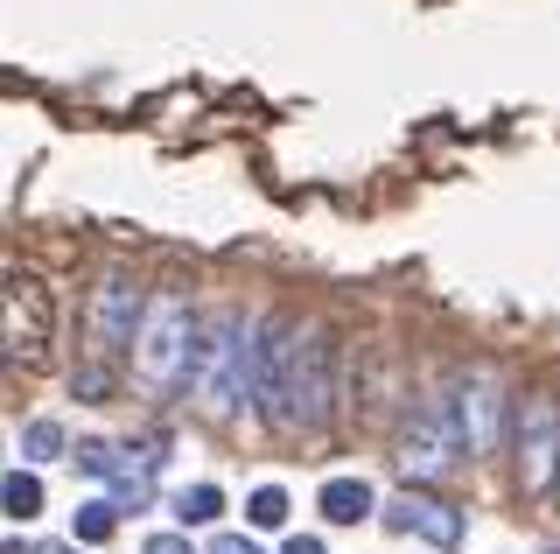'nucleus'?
Returning <instances> with one entry per match:
<instances>
[{
  "instance_id": "obj_13",
  "label": "nucleus",
  "mask_w": 560,
  "mask_h": 554,
  "mask_svg": "<svg viewBox=\"0 0 560 554\" xmlns=\"http://www.w3.org/2000/svg\"><path fill=\"white\" fill-rule=\"evenodd\" d=\"M175 512H183V527H210V519L224 512V492L218 484H189V492L175 498Z\"/></svg>"
},
{
  "instance_id": "obj_19",
  "label": "nucleus",
  "mask_w": 560,
  "mask_h": 554,
  "mask_svg": "<svg viewBox=\"0 0 560 554\" xmlns=\"http://www.w3.org/2000/svg\"><path fill=\"white\" fill-rule=\"evenodd\" d=\"M210 554H259V547H253V541H245V533H224V541H218V547H210Z\"/></svg>"
},
{
  "instance_id": "obj_1",
  "label": "nucleus",
  "mask_w": 560,
  "mask_h": 554,
  "mask_svg": "<svg viewBox=\"0 0 560 554\" xmlns=\"http://www.w3.org/2000/svg\"><path fill=\"white\" fill-rule=\"evenodd\" d=\"M253 323L238 309H218L197 337L189 358V393L203 401V414H238V401H253Z\"/></svg>"
},
{
  "instance_id": "obj_14",
  "label": "nucleus",
  "mask_w": 560,
  "mask_h": 554,
  "mask_svg": "<svg viewBox=\"0 0 560 554\" xmlns=\"http://www.w3.org/2000/svg\"><path fill=\"white\" fill-rule=\"evenodd\" d=\"M245 519H253V527H288V492H280V484H259V492L245 498Z\"/></svg>"
},
{
  "instance_id": "obj_22",
  "label": "nucleus",
  "mask_w": 560,
  "mask_h": 554,
  "mask_svg": "<svg viewBox=\"0 0 560 554\" xmlns=\"http://www.w3.org/2000/svg\"><path fill=\"white\" fill-rule=\"evenodd\" d=\"M49 554H78V547H49Z\"/></svg>"
},
{
  "instance_id": "obj_15",
  "label": "nucleus",
  "mask_w": 560,
  "mask_h": 554,
  "mask_svg": "<svg viewBox=\"0 0 560 554\" xmlns=\"http://www.w3.org/2000/svg\"><path fill=\"white\" fill-rule=\"evenodd\" d=\"M70 393H78V401H105V393H113V366H105V358L78 366V372H70Z\"/></svg>"
},
{
  "instance_id": "obj_17",
  "label": "nucleus",
  "mask_w": 560,
  "mask_h": 554,
  "mask_svg": "<svg viewBox=\"0 0 560 554\" xmlns=\"http://www.w3.org/2000/svg\"><path fill=\"white\" fill-rule=\"evenodd\" d=\"M78 463H84L92 477H113V471H119V449H113V442H78Z\"/></svg>"
},
{
  "instance_id": "obj_4",
  "label": "nucleus",
  "mask_w": 560,
  "mask_h": 554,
  "mask_svg": "<svg viewBox=\"0 0 560 554\" xmlns=\"http://www.w3.org/2000/svg\"><path fill=\"white\" fill-rule=\"evenodd\" d=\"M294 366H302V337L288 316H267L253 337V401L267 414V428H288V393H294Z\"/></svg>"
},
{
  "instance_id": "obj_8",
  "label": "nucleus",
  "mask_w": 560,
  "mask_h": 554,
  "mask_svg": "<svg viewBox=\"0 0 560 554\" xmlns=\"http://www.w3.org/2000/svg\"><path fill=\"white\" fill-rule=\"evenodd\" d=\"M378 519L393 533H420L428 547H463V512L448 498H428V492H399L393 506H378Z\"/></svg>"
},
{
  "instance_id": "obj_16",
  "label": "nucleus",
  "mask_w": 560,
  "mask_h": 554,
  "mask_svg": "<svg viewBox=\"0 0 560 554\" xmlns=\"http://www.w3.org/2000/svg\"><path fill=\"white\" fill-rule=\"evenodd\" d=\"M22 449H28L35 463L63 457V428H57V422H28V428H22Z\"/></svg>"
},
{
  "instance_id": "obj_2",
  "label": "nucleus",
  "mask_w": 560,
  "mask_h": 554,
  "mask_svg": "<svg viewBox=\"0 0 560 554\" xmlns=\"http://www.w3.org/2000/svg\"><path fill=\"white\" fill-rule=\"evenodd\" d=\"M197 309H189L183 288H162V296L148 302V316H140V337H133V372L148 379L154 393H175L189 386V358H197Z\"/></svg>"
},
{
  "instance_id": "obj_12",
  "label": "nucleus",
  "mask_w": 560,
  "mask_h": 554,
  "mask_svg": "<svg viewBox=\"0 0 560 554\" xmlns=\"http://www.w3.org/2000/svg\"><path fill=\"white\" fill-rule=\"evenodd\" d=\"M70 527H78V541H84V547H98V541H113L119 506H113V498H92V506H78V519H70Z\"/></svg>"
},
{
  "instance_id": "obj_3",
  "label": "nucleus",
  "mask_w": 560,
  "mask_h": 554,
  "mask_svg": "<svg viewBox=\"0 0 560 554\" xmlns=\"http://www.w3.org/2000/svg\"><path fill=\"white\" fill-rule=\"evenodd\" d=\"M49 337H57V302H49L43 274L8 267L0 274V358L35 372V366H49Z\"/></svg>"
},
{
  "instance_id": "obj_11",
  "label": "nucleus",
  "mask_w": 560,
  "mask_h": 554,
  "mask_svg": "<svg viewBox=\"0 0 560 554\" xmlns=\"http://www.w3.org/2000/svg\"><path fill=\"white\" fill-rule=\"evenodd\" d=\"M0 506H8V512H14V519H22V527H28V519L43 512V477H28V471L0 477Z\"/></svg>"
},
{
  "instance_id": "obj_23",
  "label": "nucleus",
  "mask_w": 560,
  "mask_h": 554,
  "mask_svg": "<svg viewBox=\"0 0 560 554\" xmlns=\"http://www.w3.org/2000/svg\"><path fill=\"white\" fill-rule=\"evenodd\" d=\"M547 554H560V541H553V547H547Z\"/></svg>"
},
{
  "instance_id": "obj_5",
  "label": "nucleus",
  "mask_w": 560,
  "mask_h": 554,
  "mask_svg": "<svg viewBox=\"0 0 560 554\" xmlns=\"http://www.w3.org/2000/svg\"><path fill=\"white\" fill-rule=\"evenodd\" d=\"M140 316H148V302H140L133 274L127 267H105V281L92 288V358H105V366L133 358Z\"/></svg>"
},
{
  "instance_id": "obj_21",
  "label": "nucleus",
  "mask_w": 560,
  "mask_h": 554,
  "mask_svg": "<svg viewBox=\"0 0 560 554\" xmlns=\"http://www.w3.org/2000/svg\"><path fill=\"white\" fill-rule=\"evenodd\" d=\"M0 554H28V547H22V541H0Z\"/></svg>"
},
{
  "instance_id": "obj_18",
  "label": "nucleus",
  "mask_w": 560,
  "mask_h": 554,
  "mask_svg": "<svg viewBox=\"0 0 560 554\" xmlns=\"http://www.w3.org/2000/svg\"><path fill=\"white\" fill-rule=\"evenodd\" d=\"M140 554H197V547H189V533H154V541H140Z\"/></svg>"
},
{
  "instance_id": "obj_9",
  "label": "nucleus",
  "mask_w": 560,
  "mask_h": 554,
  "mask_svg": "<svg viewBox=\"0 0 560 554\" xmlns=\"http://www.w3.org/2000/svg\"><path fill=\"white\" fill-rule=\"evenodd\" d=\"M498 379L490 372H469L463 386H455V428H463V449L469 457H483L490 442H498Z\"/></svg>"
},
{
  "instance_id": "obj_10",
  "label": "nucleus",
  "mask_w": 560,
  "mask_h": 554,
  "mask_svg": "<svg viewBox=\"0 0 560 554\" xmlns=\"http://www.w3.org/2000/svg\"><path fill=\"white\" fill-rule=\"evenodd\" d=\"M315 506H323L329 527H358V519H372V512H378V498H372V484H364V477H329Z\"/></svg>"
},
{
  "instance_id": "obj_20",
  "label": "nucleus",
  "mask_w": 560,
  "mask_h": 554,
  "mask_svg": "<svg viewBox=\"0 0 560 554\" xmlns=\"http://www.w3.org/2000/svg\"><path fill=\"white\" fill-rule=\"evenodd\" d=\"M280 554H323V541H315V533H294V541L280 547Z\"/></svg>"
},
{
  "instance_id": "obj_7",
  "label": "nucleus",
  "mask_w": 560,
  "mask_h": 554,
  "mask_svg": "<svg viewBox=\"0 0 560 554\" xmlns=\"http://www.w3.org/2000/svg\"><path fill=\"white\" fill-rule=\"evenodd\" d=\"M455 457H463L455 407H413L407 428H399V471H407V477H442Z\"/></svg>"
},
{
  "instance_id": "obj_6",
  "label": "nucleus",
  "mask_w": 560,
  "mask_h": 554,
  "mask_svg": "<svg viewBox=\"0 0 560 554\" xmlns=\"http://www.w3.org/2000/svg\"><path fill=\"white\" fill-rule=\"evenodd\" d=\"M553 477H560V407L547 393H533V401L518 407V492L547 498Z\"/></svg>"
}]
</instances>
